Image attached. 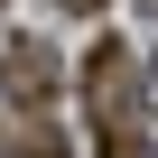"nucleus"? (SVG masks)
Wrapping results in <instances>:
<instances>
[{
  "mask_svg": "<svg viewBox=\"0 0 158 158\" xmlns=\"http://www.w3.org/2000/svg\"><path fill=\"white\" fill-rule=\"evenodd\" d=\"M84 112H93V139H102V158H139V149H149L139 65H130V47H121V37H102V47L84 56Z\"/></svg>",
  "mask_w": 158,
  "mask_h": 158,
  "instance_id": "nucleus-1",
  "label": "nucleus"
},
{
  "mask_svg": "<svg viewBox=\"0 0 158 158\" xmlns=\"http://www.w3.org/2000/svg\"><path fill=\"white\" fill-rule=\"evenodd\" d=\"M0 102H10V112H47L56 102V56L37 37H10V47H0Z\"/></svg>",
  "mask_w": 158,
  "mask_h": 158,
  "instance_id": "nucleus-2",
  "label": "nucleus"
},
{
  "mask_svg": "<svg viewBox=\"0 0 158 158\" xmlns=\"http://www.w3.org/2000/svg\"><path fill=\"white\" fill-rule=\"evenodd\" d=\"M10 158H65L56 121H47V112H19V130H10Z\"/></svg>",
  "mask_w": 158,
  "mask_h": 158,
  "instance_id": "nucleus-3",
  "label": "nucleus"
},
{
  "mask_svg": "<svg viewBox=\"0 0 158 158\" xmlns=\"http://www.w3.org/2000/svg\"><path fill=\"white\" fill-rule=\"evenodd\" d=\"M65 10H84V19H93V10H102V0H65Z\"/></svg>",
  "mask_w": 158,
  "mask_h": 158,
  "instance_id": "nucleus-4",
  "label": "nucleus"
},
{
  "mask_svg": "<svg viewBox=\"0 0 158 158\" xmlns=\"http://www.w3.org/2000/svg\"><path fill=\"white\" fill-rule=\"evenodd\" d=\"M149 139H158V112H149Z\"/></svg>",
  "mask_w": 158,
  "mask_h": 158,
  "instance_id": "nucleus-5",
  "label": "nucleus"
},
{
  "mask_svg": "<svg viewBox=\"0 0 158 158\" xmlns=\"http://www.w3.org/2000/svg\"><path fill=\"white\" fill-rule=\"evenodd\" d=\"M0 10H10V0H0Z\"/></svg>",
  "mask_w": 158,
  "mask_h": 158,
  "instance_id": "nucleus-6",
  "label": "nucleus"
}]
</instances>
